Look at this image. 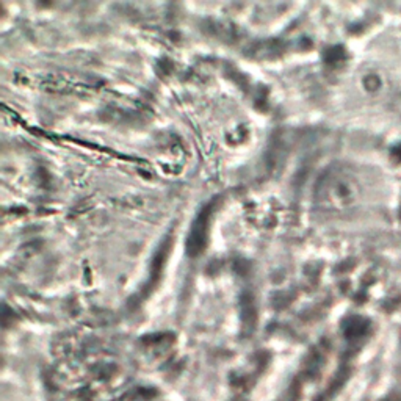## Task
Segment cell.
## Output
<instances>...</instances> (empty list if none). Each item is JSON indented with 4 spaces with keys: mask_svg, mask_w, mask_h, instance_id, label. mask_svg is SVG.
Listing matches in <instances>:
<instances>
[{
    "mask_svg": "<svg viewBox=\"0 0 401 401\" xmlns=\"http://www.w3.org/2000/svg\"><path fill=\"white\" fill-rule=\"evenodd\" d=\"M212 209H206L201 212V215L198 216V221L194 223L192 229L190 240H188V249H190V254H198L202 251L204 245L207 241L209 236V219H210Z\"/></svg>",
    "mask_w": 401,
    "mask_h": 401,
    "instance_id": "1",
    "label": "cell"
}]
</instances>
